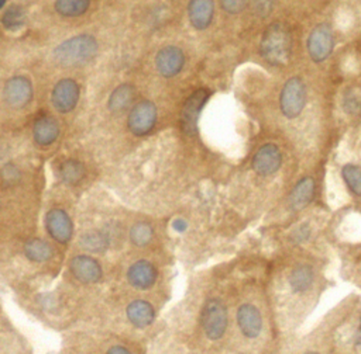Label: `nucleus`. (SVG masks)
Returning a JSON list of instances; mask_svg holds the SVG:
<instances>
[{
    "mask_svg": "<svg viewBox=\"0 0 361 354\" xmlns=\"http://www.w3.org/2000/svg\"><path fill=\"white\" fill-rule=\"evenodd\" d=\"M260 54L272 66H285L292 54V36L282 22H274L264 31Z\"/></svg>",
    "mask_w": 361,
    "mask_h": 354,
    "instance_id": "nucleus-1",
    "label": "nucleus"
},
{
    "mask_svg": "<svg viewBox=\"0 0 361 354\" xmlns=\"http://www.w3.org/2000/svg\"><path fill=\"white\" fill-rule=\"evenodd\" d=\"M98 54V41L90 34H79L68 38L55 46L54 60L64 68L82 66L89 64Z\"/></svg>",
    "mask_w": 361,
    "mask_h": 354,
    "instance_id": "nucleus-2",
    "label": "nucleus"
},
{
    "mask_svg": "<svg viewBox=\"0 0 361 354\" xmlns=\"http://www.w3.org/2000/svg\"><path fill=\"white\" fill-rule=\"evenodd\" d=\"M201 324L208 339H222L229 324V315H227V308L225 304L218 298L208 300L201 312Z\"/></svg>",
    "mask_w": 361,
    "mask_h": 354,
    "instance_id": "nucleus-3",
    "label": "nucleus"
},
{
    "mask_svg": "<svg viewBox=\"0 0 361 354\" xmlns=\"http://www.w3.org/2000/svg\"><path fill=\"white\" fill-rule=\"evenodd\" d=\"M306 106V86L301 78L295 76L285 82L279 94V108L286 118H296Z\"/></svg>",
    "mask_w": 361,
    "mask_h": 354,
    "instance_id": "nucleus-4",
    "label": "nucleus"
},
{
    "mask_svg": "<svg viewBox=\"0 0 361 354\" xmlns=\"http://www.w3.org/2000/svg\"><path fill=\"white\" fill-rule=\"evenodd\" d=\"M157 107L150 100H141L130 110L127 117V128L135 136L150 134L157 124Z\"/></svg>",
    "mask_w": 361,
    "mask_h": 354,
    "instance_id": "nucleus-5",
    "label": "nucleus"
},
{
    "mask_svg": "<svg viewBox=\"0 0 361 354\" xmlns=\"http://www.w3.org/2000/svg\"><path fill=\"white\" fill-rule=\"evenodd\" d=\"M34 96V88L31 80L24 74H16L6 80L3 88L5 102L16 110L29 106Z\"/></svg>",
    "mask_w": 361,
    "mask_h": 354,
    "instance_id": "nucleus-6",
    "label": "nucleus"
},
{
    "mask_svg": "<svg viewBox=\"0 0 361 354\" xmlns=\"http://www.w3.org/2000/svg\"><path fill=\"white\" fill-rule=\"evenodd\" d=\"M308 54L313 62L320 64L329 58L334 48V37L333 31L327 24H319L312 32L309 34L308 38Z\"/></svg>",
    "mask_w": 361,
    "mask_h": 354,
    "instance_id": "nucleus-7",
    "label": "nucleus"
},
{
    "mask_svg": "<svg viewBox=\"0 0 361 354\" xmlns=\"http://www.w3.org/2000/svg\"><path fill=\"white\" fill-rule=\"evenodd\" d=\"M81 90L79 84L74 79H61L53 88L51 103L55 110L61 114H68L75 110L76 104L79 102Z\"/></svg>",
    "mask_w": 361,
    "mask_h": 354,
    "instance_id": "nucleus-8",
    "label": "nucleus"
},
{
    "mask_svg": "<svg viewBox=\"0 0 361 354\" xmlns=\"http://www.w3.org/2000/svg\"><path fill=\"white\" fill-rule=\"evenodd\" d=\"M208 98H209V92L206 88H199L188 97L180 114V124H182L184 132L188 135H195L198 130V120Z\"/></svg>",
    "mask_w": 361,
    "mask_h": 354,
    "instance_id": "nucleus-9",
    "label": "nucleus"
},
{
    "mask_svg": "<svg viewBox=\"0 0 361 354\" xmlns=\"http://www.w3.org/2000/svg\"><path fill=\"white\" fill-rule=\"evenodd\" d=\"M155 66L158 74L165 79L175 78L185 66V54L175 45H166L158 51L155 56Z\"/></svg>",
    "mask_w": 361,
    "mask_h": 354,
    "instance_id": "nucleus-10",
    "label": "nucleus"
},
{
    "mask_svg": "<svg viewBox=\"0 0 361 354\" xmlns=\"http://www.w3.org/2000/svg\"><path fill=\"white\" fill-rule=\"evenodd\" d=\"M45 228L50 236L58 244H67L72 239L74 224L71 216L61 208L50 210L45 215Z\"/></svg>",
    "mask_w": 361,
    "mask_h": 354,
    "instance_id": "nucleus-11",
    "label": "nucleus"
},
{
    "mask_svg": "<svg viewBox=\"0 0 361 354\" xmlns=\"http://www.w3.org/2000/svg\"><path fill=\"white\" fill-rule=\"evenodd\" d=\"M251 164L258 176H271L281 168L282 154L275 144H265L257 150Z\"/></svg>",
    "mask_w": 361,
    "mask_h": 354,
    "instance_id": "nucleus-12",
    "label": "nucleus"
},
{
    "mask_svg": "<svg viewBox=\"0 0 361 354\" xmlns=\"http://www.w3.org/2000/svg\"><path fill=\"white\" fill-rule=\"evenodd\" d=\"M69 270L76 280L85 284L99 282L103 277V270L98 260L88 254H78L69 262Z\"/></svg>",
    "mask_w": 361,
    "mask_h": 354,
    "instance_id": "nucleus-13",
    "label": "nucleus"
},
{
    "mask_svg": "<svg viewBox=\"0 0 361 354\" xmlns=\"http://www.w3.org/2000/svg\"><path fill=\"white\" fill-rule=\"evenodd\" d=\"M237 324L248 339H256L263 330V318L253 304H243L237 310Z\"/></svg>",
    "mask_w": 361,
    "mask_h": 354,
    "instance_id": "nucleus-14",
    "label": "nucleus"
},
{
    "mask_svg": "<svg viewBox=\"0 0 361 354\" xmlns=\"http://www.w3.org/2000/svg\"><path fill=\"white\" fill-rule=\"evenodd\" d=\"M158 278V272L155 266L147 260H138L130 266L127 272L128 282L137 290H150Z\"/></svg>",
    "mask_w": 361,
    "mask_h": 354,
    "instance_id": "nucleus-15",
    "label": "nucleus"
},
{
    "mask_svg": "<svg viewBox=\"0 0 361 354\" xmlns=\"http://www.w3.org/2000/svg\"><path fill=\"white\" fill-rule=\"evenodd\" d=\"M215 16L213 0H189L188 17L192 27L198 31L209 28Z\"/></svg>",
    "mask_w": 361,
    "mask_h": 354,
    "instance_id": "nucleus-16",
    "label": "nucleus"
},
{
    "mask_svg": "<svg viewBox=\"0 0 361 354\" xmlns=\"http://www.w3.org/2000/svg\"><path fill=\"white\" fill-rule=\"evenodd\" d=\"M60 126L57 120L50 116H43L37 118L33 126V138L40 146H50L60 136Z\"/></svg>",
    "mask_w": 361,
    "mask_h": 354,
    "instance_id": "nucleus-17",
    "label": "nucleus"
},
{
    "mask_svg": "<svg viewBox=\"0 0 361 354\" xmlns=\"http://www.w3.org/2000/svg\"><path fill=\"white\" fill-rule=\"evenodd\" d=\"M126 315L130 324L138 329H145L152 324L155 319V310L154 306L145 300H134L133 302L127 305Z\"/></svg>",
    "mask_w": 361,
    "mask_h": 354,
    "instance_id": "nucleus-18",
    "label": "nucleus"
},
{
    "mask_svg": "<svg viewBox=\"0 0 361 354\" xmlns=\"http://www.w3.org/2000/svg\"><path fill=\"white\" fill-rule=\"evenodd\" d=\"M315 194V182L312 177H303L293 187L289 196V206L293 211H301L310 204Z\"/></svg>",
    "mask_w": 361,
    "mask_h": 354,
    "instance_id": "nucleus-19",
    "label": "nucleus"
},
{
    "mask_svg": "<svg viewBox=\"0 0 361 354\" xmlns=\"http://www.w3.org/2000/svg\"><path fill=\"white\" fill-rule=\"evenodd\" d=\"M289 287L295 294H301L308 291L315 281L313 268L308 264H299L293 268L289 274Z\"/></svg>",
    "mask_w": 361,
    "mask_h": 354,
    "instance_id": "nucleus-20",
    "label": "nucleus"
},
{
    "mask_svg": "<svg viewBox=\"0 0 361 354\" xmlns=\"http://www.w3.org/2000/svg\"><path fill=\"white\" fill-rule=\"evenodd\" d=\"M110 240L106 230H89L79 236V246L92 253H103L109 249Z\"/></svg>",
    "mask_w": 361,
    "mask_h": 354,
    "instance_id": "nucleus-21",
    "label": "nucleus"
},
{
    "mask_svg": "<svg viewBox=\"0 0 361 354\" xmlns=\"http://www.w3.org/2000/svg\"><path fill=\"white\" fill-rule=\"evenodd\" d=\"M134 100V88L131 84H120L114 88L107 100V108L112 112H123Z\"/></svg>",
    "mask_w": 361,
    "mask_h": 354,
    "instance_id": "nucleus-22",
    "label": "nucleus"
},
{
    "mask_svg": "<svg viewBox=\"0 0 361 354\" xmlns=\"http://www.w3.org/2000/svg\"><path fill=\"white\" fill-rule=\"evenodd\" d=\"M53 248L43 239L33 238L24 244V254L34 263H45L53 258Z\"/></svg>",
    "mask_w": 361,
    "mask_h": 354,
    "instance_id": "nucleus-23",
    "label": "nucleus"
},
{
    "mask_svg": "<svg viewBox=\"0 0 361 354\" xmlns=\"http://www.w3.org/2000/svg\"><path fill=\"white\" fill-rule=\"evenodd\" d=\"M90 6V0H55L54 8L61 17L74 18L83 16Z\"/></svg>",
    "mask_w": 361,
    "mask_h": 354,
    "instance_id": "nucleus-24",
    "label": "nucleus"
},
{
    "mask_svg": "<svg viewBox=\"0 0 361 354\" xmlns=\"http://www.w3.org/2000/svg\"><path fill=\"white\" fill-rule=\"evenodd\" d=\"M60 174L61 178H62L67 184L75 186L82 182L83 177L86 174V170H85L83 163H81L79 160H76V159H68V160H65V162L61 164Z\"/></svg>",
    "mask_w": 361,
    "mask_h": 354,
    "instance_id": "nucleus-25",
    "label": "nucleus"
},
{
    "mask_svg": "<svg viewBox=\"0 0 361 354\" xmlns=\"http://www.w3.org/2000/svg\"><path fill=\"white\" fill-rule=\"evenodd\" d=\"M154 236V229L147 222H137L130 229V240L137 248H145L150 244Z\"/></svg>",
    "mask_w": 361,
    "mask_h": 354,
    "instance_id": "nucleus-26",
    "label": "nucleus"
},
{
    "mask_svg": "<svg viewBox=\"0 0 361 354\" xmlns=\"http://www.w3.org/2000/svg\"><path fill=\"white\" fill-rule=\"evenodd\" d=\"M26 12L22 6H10L2 16V24L9 31H16L26 22Z\"/></svg>",
    "mask_w": 361,
    "mask_h": 354,
    "instance_id": "nucleus-27",
    "label": "nucleus"
},
{
    "mask_svg": "<svg viewBox=\"0 0 361 354\" xmlns=\"http://www.w3.org/2000/svg\"><path fill=\"white\" fill-rule=\"evenodd\" d=\"M341 177L344 180V183L348 187V190L361 197V168L353 163L346 164L341 169Z\"/></svg>",
    "mask_w": 361,
    "mask_h": 354,
    "instance_id": "nucleus-28",
    "label": "nucleus"
},
{
    "mask_svg": "<svg viewBox=\"0 0 361 354\" xmlns=\"http://www.w3.org/2000/svg\"><path fill=\"white\" fill-rule=\"evenodd\" d=\"M22 180V172L13 163H6L0 169V182L6 187H13Z\"/></svg>",
    "mask_w": 361,
    "mask_h": 354,
    "instance_id": "nucleus-29",
    "label": "nucleus"
},
{
    "mask_svg": "<svg viewBox=\"0 0 361 354\" xmlns=\"http://www.w3.org/2000/svg\"><path fill=\"white\" fill-rule=\"evenodd\" d=\"M247 0H220V6L229 14H239L246 8Z\"/></svg>",
    "mask_w": 361,
    "mask_h": 354,
    "instance_id": "nucleus-30",
    "label": "nucleus"
},
{
    "mask_svg": "<svg viewBox=\"0 0 361 354\" xmlns=\"http://www.w3.org/2000/svg\"><path fill=\"white\" fill-rule=\"evenodd\" d=\"M275 0H253V8L257 16L260 17H268L274 8Z\"/></svg>",
    "mask_w": 361,
    "mask_h": 354,
    "instance_id": "nucleus-31",
    "label": "nucleus"
},
{
    "mask_svg": "<svg viewBox=\"0 0 361 354\" xmlns=\"http://www.w3.org/2000/svg\"><path fill=\"white\" fill-rule=\"evenodd\" d=\"M310 235H312L310 226H309L308 224H302L301 226H298L293 230L292 240H295L296 244H303L310 238Z\"/></svg>",
    "mask_w": 361,
    "mask_h": 354,
    "instance_id": "nucleus-32",
    "label": "nucleus"
},
{
    "mask_svg": "<svg viewBox=\"0 0 361 354\" xmlns=\"http://www.w3.org/2000/svg\"><path fill=\"white\" fill-rule=\"evenodd\" d=\"M106 354H133L128 348L123 346H112Z\"/></svg>",
    "mask_w": 361,
    "mask_h": 354,
    "instance_id": "nucleus-33",
    "label": "nucleus"
},
{
    "mask_svg": "<svg viewBox=\"0 0 361 354\" xmlns=\"http://www.w3.org/2000/svg\"><path fill=\"white\" fill-rule=\"evenodd\" d=\"M187 222L184 221V220H176V221H173V229H176L178 232H184L185 229H187Z\"/></svg>",
    "mask_w": 361,
    "mask_h": 354,
    "instance_id": "nucleus-34",
    "label": "nucleus"
},
{
    "mask_svg": "<svg viewBox=\"0 0 361 354\" xmlns=\"http://www.w3.org/2000/svg\"><path fill=\"white\" fill-rule=\"evenodd\" d=\"M6 2H8V0H0V10L6 6Z\"/></svg>",
    "mask_w": 361,
    "mask_h": 354,
    "instance_id": "nucleus-35",
    "label": "nucleus"
},
{
    "mask_svg": "<svg viewBox=\"0 0 361 354\" xmlns=\"http://www.w3.org/2000/svg\"><path fill=\"white\" fill-rule=\"evenodd\" d=\"M305 354H319V353H316V352H308V353Z\"/></svg>",
    "mask_w": 361,
    "mask_h": 354,
    "instance_id": "nucleus-36",
    "label": "nucleus"
},
{
    "mask_svg": "<svg viewBox=\"0 0 361 354\" xmlns=\"http://www.w3.org/2000/svg\"><path fill=\"white\" fill-rule=\"evenodd\" d=\"M358 329H360V333H361V318H360V328H358Z\"/></svg>",
    "mask_w": 361,
    "mask_h": 354,
    "instance_id": "nucleus-37",
    "label": "nucleus"
}]
</instances>
